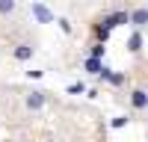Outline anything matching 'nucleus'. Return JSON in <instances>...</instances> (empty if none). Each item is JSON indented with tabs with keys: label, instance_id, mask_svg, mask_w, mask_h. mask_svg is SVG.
<instances>
[{
	"label": "nucleus",
	"instance_id": "nucleus-5",
	"mask_svg": "<svg viewBox=\"0 0 148 142\" xmlns=\"http://www.w3.org/2000/svg\"><path fill=\"white\" fill-rule=\"evenodd\" d=\"M101 74H104L107 83H113V86H121V83H125V77H121V74H113V71H107V68L101 71Z\"/></svg>",
	"mask_w": 148,
	"mask_h": 142
},
{
	"label": "nucleus",
	"instance_id": "nucleus-11",
	"mask_svg": "<svg viewBox=\"0 0 148 142\" xmlns=\"http://www.w3.org/2000/svg\"><path fill=\"white\" fill-rule=\"evenodd\" d=\"M92 56L101 59V56H104V44H95V47H92Z\"/></svg>",
	"mask_w": 148,
	"mask_h": 142
},
{
	"label": "nucleus",
	"instance_id": "nucleus-8",
	"mask_svg": "<svg viewBox=\"0 0 148 142\" xmlns=\"http://www.w3.org/2000/svg\"><path fill=\"white\" fill-rule=\"evenodd\" d=\"M30 56H33V51H30L27 44H21V47H15V59H30Z\"/></svg>",
	"mask_w": 148,
	"mask_h": 142
},
{
	"label": "nucleus",
	"instance_id": "nucleus-10",
	"mask_svg": "<svg viewBox=\"0 0 148 142\" xmlns=\"http://www.w3.org/2000/svg\"><path fill=\"white\" fill-rule=\"evenodd\" d=\"M15 9V0H0V12H12Z\"/></svg>",
	"mask_w": 148,
	"mask_h": 142
},
{
	"label": "nucleus",
	"instance_id": "nucleus-3",
	"mask_svg": "<svg viewBox=\"0 0 148 142\" xmlns=\"http://www.w3.org/2000/svg\"><path fill=\"white\" fill-rule=\"evenodd\" d=\"M130 104H133V106H139V110H142V106H148V95H145L142 89H136V92L130 95Z\"/></svg>",
	"mask_w": 148,
	"mask_h": 142
},
{
	"label": "nucleus",
	"instance_id": "nucleus-2",
	"mask_svg": "<svg viewBox=\"0 0 148 142\" xmlns=\"http://www.w3.org/2000/svg\"><path fill=\"white\" fill-rule=\"evenodd\" d=\"M42 104H45V95L42 92H30L27 95V106H30V110H39Z\"/></svg>",
	"mask_w": 148,
	"mask_h": 142
},
{
	"label": "nucleus",
	"instance_id": "nucleus-9",
	"mask_svg": "<svg viewBox=\"0 0 148 142\" xmlns=\"http://www.w3.org/2000/svg\"><path fill=\"white\" fill-rule=\"evenodd\" d=\"M127 47H130V51H139V47H142V36H139V33H133V36H130V42H127Z\"/></svg>",
	"mask_w": 148,
	"mask_h": 142
},
{
	"label": "nucleus",
	"instance_id": "nucleus-7",
	"mask_svg": "<svg viewBox=\"0 0 148 142\" xmlns=\"http://www.w3.org/2000/svg\"><path fill=\"white\" fill-rule=\"evenodd\" d=\"M86 71H92V74H101V59H98V56H92V59H86Z\"/></svg>",
	"mask_w": 148,
	"mask_h": 142
},
{
	"label": "nucleus",
	"instance_id": "nucleus-1",
	"mask_svg": "<svg viewBox=\"0 0 148 142\" xmlns=\"http://www.w3.org/2000/svg\"><path fill=\"white\" fill-rule=\"evenodd\" d=\"M33 15H36V21H42V24H51L53 21V12L47 9V6H42V3L33 6Z\"/></svg>",
	"mask_w": 148,
	"mask_h": 142
},
{
	"label": "nucleus",
	"instance_id": "nucleus-4",
	"mask_svg": "<svg viewBox=\"0 0 148 142\" xmlns=\"http://www.w3.org/2000/svg\"><path fill=\"white\" fill-rule=\"evenodd\" d=\"M107 21H110V27H121V24L130 21V15H127V12H116V15H110Z\"/></svg>",
	"mask_w": 148,
	"mask_h": 142
},
{
	"label": "nucleus",
	"instance_id": "nucleus-6",
	"mask_svg": "<svg viewBox=\"0 0 148 142\" xmlns=\"http://www.w3.org/2000/svg\"><path fill=\"white\" fill-rule=\"evenodd\" d=\"M130 21L139 24V27H142V24H148V9H136V12L130 15Z\"/></svg>",
	"mask_w": 148,
	"mask_h": 142
}]
</instances>
